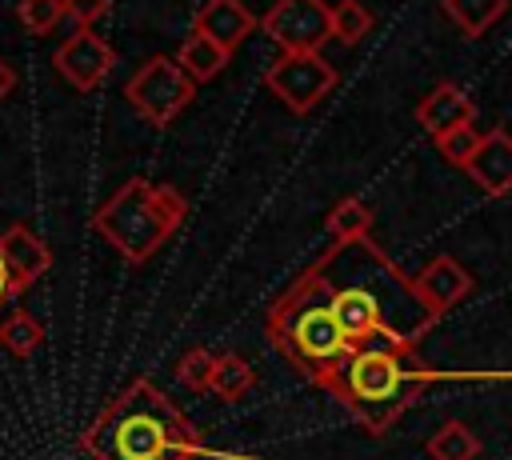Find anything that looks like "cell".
<instances>
[{
    "label": "cell",
    "mask_w": 512,
    "mask_h": 460,
    "mask_svg": "<svg viewBox=\"0 0 512 460\" xmlns=\"http://www.w3.org/2000/svg\"><path fill=\"white\" fill-rule=\"evenodd\" d=\"M476 120V104L468 100V92H460L452 80H440L420 104H416V124L432 136V140H440V136H448V132H456V128H468Z\"/></svg>",
    "instance_id": "obj_11"
},
{
    "label": "cell",
    "mask_w": 512,
    "mask_h": 460,
    "mask_svg": "<svg viewBox=\"0 0 512 460\" xmlns=\"http://www.w3.org/2000/svg\"><path fill=\"white\" fill-rule=\"evenodd\" d=\"M212 364H216V356H212V352L192 348V352H184V356L176 360V380H180V384H188V388H196V392H208Z\"/></svg>",
    "instance_id": "obj_23"
},
{
    "label": "cell",
    "mask_w": 512,
    "mask_h": 460,
    "mask_svg": "<svg viewBox=\"0 0 512 460\" xmlns=\"http://www.w3.org/2000/svg\"><path fill=\"white\" fill-rule=\"evenodd\" d=\"M312 268L332 292V308L352 336V344L396 340L420 344V336L440 320L416 296V284L372 244V236L328 244Z\"/></svg>",
    "instance_id": "obj_1"
},
{
    "label": "cell",
    "mask_w": 512,
    "mask_h": 460,
    "mask_svg": "<svg viewBox=\"0 0 512 460\" xmlns=\"http://www.w3.org/2000/svg\"><path fill=\"white\" fill-rule=\"evenodd\" d=\"M264 36L280 52H320L332 40V4L324 0H276L264 20Z\"/></svg>",
    "instance_id": "obj_8"
},
{
    "label": "cell",
    "mask_w": 512,
    "mask_h": 460,
    "mask_svg": "<svg viewBox=\"0 0 512 460\" xmlns=\"http://www.w3.org/2000/svg\"><path fill=\"white\" fill-rule=\"evenodd\" d=\"M92 460H196L200 436L184 412L148 380L120 388L80 436Z\"/></svg>",
    "instance_id": "obj_2"
},
{
    "label": "cell",
    "mask_w": 512,
    "mask_h": 460,
    "mask_svg": "<svg viewBox=\"0 0 512 460\" xmlns=\"http://www.w3.org/2000/svg\"><path fill=\"white\" fill-rule=\"evenodd\" d=\"M372 12L360 4V0H340L332 4V40L340 44H360L368 32H372Z\"/></svg>",
    "instance_id": "obj_21"
},
{
    "label": "cell",
    "mask_w": 512,
    "mask_h": 460,
    "mask_svg": "<svg viewBox=\"0 0 512 460\" xmlns=\"http://www.w3.org/2000/svg\"><path fill=\"white\" fill-rule=\"evenodd\" d=\"M4 300H16V276H12L8 260H4V248H0V304Z\"/></svg>",
    "instance_id": "obj_26"
},
{
    "label": "cell",
    "mask_w": 512,
    "mask_h": 460,
    "mask_svg": "<svg viewBox=\"0 0 512 460\" xmlns=\"http://www.w3.org/2000/svg\"><path fill=\"white\" fill-rule=\"evenodd\" d=\"M64 12H68L80 28H92V24L108 12V0H64Z\"/></svg>",
    "instance_id": "obj_25"
},
{
    "label": "cell",
    "mask_w": 512,
    "mask_h": 460,
    "mask_svg": "<svg viewBox=\"0 0 512 460\" xmlns=\"http://www.w3.org/2000/svg\"><path fill=\"white\" fill-rule=\"evenodd\" d=\"M264 84L272 88V96H276L288 112L304 116V112H312V108L336 88V68H332L320 52H280V56L268 64Z\"/></svg>",
    "instance_id": "obj_7"
},
{
    "label": "cell",
    "mask_w": 512,
    "mask_h": 460,
    "mask_svg": "<svg viewBox=\"0 0 512 460\" xmlns=\"http://www.w3.org/2000/svg\"><path fill=\"white\" fill-rule=\"evenodd\" d=\"M12 88H16V72H12V64H8V60H0V100H4Z\"/></svg>",
    "instance_id": "obj_27"
},
{
    "label": "cell",
    "mask_w": 512,
    "mask_h": 460,
    "mask_svg": "<svg viewBox=\"0 0 512 460\" xmlns=\"http://www.w3.org/2000/svg\"><path fill=\"white\" fill-rule=\"evenodd\" d=\"M476 144H480V132H476L472 124H468V128H456V132H448V136H440V140H436L440 156H444L448 164H456V168H464V164L472 160Z\"/></svg>",
    "instance_id": "obj_24"
},
{
    "label": "cell",
    "mask_w": 512,
    "mask_h": 460,
    "mask_svg": "<svg viewBox=\"0 0 512 460\" xmlns=\"http://www.w3.org/2000/svg\"><path fill=\"white\" fill-rule=\"evenodd\" d=\"M0 344H4L12 356H32V352L44 344V324H40L32 312H12V316L0 324Z\"/></svg>",
    "instance_id": "obj_20"
},
{
    "label": "cell",
    "mask_w": 512,
    "mask_h": 460,
    "mask_svg": "<svg viewBox=\"0 0 512 460\" xmlns=\"http://www.w3.org/2000/svg\"><path fill=\"white\" fill-rule=\"evenodd\" d=\"M412 284H416V296H420V300L428 304V312H436V316H444L448 308H456V304L476 288L472 272H468L456 256H448V252L432 256V260L412 276Z\"/></svg>",
    "instance_id": "obj_10"
},
{
    "label": "cell",
    "mask_w": 512,
    "mask_h": 460,
    "mask_svg": "<svg viewBox=\"0 0 512 460\" xmlns=\"http://www.w3.org/2000/svg\"><path fill=\"white\" fill-rule=\"evenodd\" d=\"M176 60H180V68H184L196 84H204V80H216V76L228 68L232 52H228L224 44H216L212 36H204V32H196V28H192V32L180 40Z\"/></svg>",
    "instance_id": "obj_15"
},
{
    "label": "cell",
    "mask_w": 512,
    "mask_h": 460,
    "mask_svg": "<svg viewBox=\"0 0 512 460\" xmlns=\"http://www.w3.org/2000/svg\"><path fill=\"white\" fill-rule=\"evenodd\" d=\"M252 384H256V372L248 368V360H240L236 352L216 356L212 380H208V396H216L224 404H236V400H244L252 392Z\"/></svg>",
    "instance_id": "obj_17"
},
{
    "label": "cell",
    "mask_w": 512,
    "mask_h": 460,
    "mask_svg": "<svg viewBox=\"0 0 512 460\" xmlns=\"http://www.w3.org/2000/svg\"><path fill=\"white\" fill-rule=\"evenodd\" d=\"M196 32L212 36L216 44H224L228 52H236L244 44V36L256 28V16L244 0H204V8L196 12Z\"/></svg>",
    "instance_id": "obj_14"
},
{
    "label": "cell",
    "mask_w": 512,
    "mask_h": 460,
    "mask_svg": "<svg viewBox=\"0 0 512 460\" xmlns=\"http://www.w3.org/2000/svg\"><path fill=\"white\" fill-rule=\"evenodd\" d=\"M368 228H372V208H368L360 196H344V200H336L332 212L324 216V232L332 236V244L368 236Z\"/></svg>",
    "instance_id": "obj_19"
},
{
    "label": "cell",
    "mask_w": 512,
    "mask_h": 460,
    "mask_svg": "<svg viewBox=\"0 0 512 460\" xmlns=\"http://www.w3.org/2000/svg\"><path fill=\"white\" fill-rule=\"evenodd\" d=\"M0 248H4V260H8V268L16 276V296L28 292L48 272V264H52L48 244L28 224H12L8 232H0Z\"/></svg>",
    "instance_id": "obj_13"
},
{
    "label": "cell",
    "mask_w": 512,
    "mask_h": 460,
    "mask_svg": "<svg viewBox=\"0 0 512 460\" xmlns=\"http://www.w3.org/2000/svg\"><path fill=\"white\" fill-rule=\"evenodd\" d=\"M112 64H116V48H112L100 32H92V28H76V32L56 48V56H52V68H56L76 92L100 88V84L108 80Z\"/></svg>",
    "instance_id": "obj_9"
},
{
    "label": "cell",
    "mask_w": 512,
    "mask_h": 460,
    "mask_svg": "<svg viewBox=\"0 0 512 460\" xmlns=\"http://www.w3.org/2000/svg\"><path fill=\"white\" fill-rule=\"evenodd\" d=\"M264 332L272 340V348L312 384L328 388L332 376L340 372V364L352 356V336L344 332L336 308H332V292L324 284V276L308 264L268 308Z\"/></svg>",
    "instance_id": "obj_4"
},
{
    "label": "cell",
    "mask_w": 512,
    "mask_h": 460,
    "mask_svg": "<svg viewBox=\"0 0 512 460\" xmlns=\"http://www.w3.org/2000/svg\"><path fill=\"white\" fill-rule=\"evenodd\" d=\"M464 172L488 192V196H508L512 192V136L504 128H492L480 136L472 160L464 164Z\"/></svg>",
    "instance_id": "obj_12"
},
{
    "label": "cell",
    "mask_w": 512,
    "mask_h": 460,
    "mask_svg": "<svg viewBox=\"0 0 512 460\" xmlns=\"http://www.w3.org/2000/svg\"><path fill=\"white\" fill-rule=\"evenodd\" d=\"M60 16H68V12H64V0H16V20H20L32 36L52 32V28L60 24Z\"/></svg>",
    "instance_id": "obj_22"
},
{
    "label": "cell",
    "mask_w": 512,
    "mask_h": 460,
    "mask_svg": "<svg viewBox=\"0 0 512 460\" xmlns=\"http://www.w3.org/2000/svg\"><path fill=\"white\" fill-rule=\"evenodd\" d=\"M436 380H456V376L428 368L416 356V344L368 340L352 348V356L340 364V372L324 392H332V400L344 404L348 416L368 436H384Z\"/></svg>",
    "instance_id": "obj_3"
},
{
    "label": "cell",
    "mask_w": 512,
    "mask_h": 460,
    "mask_svg": "<svg viewBox=\"0 0 512 460\" xmlns=\"http://www.w3.org/2000/svg\"><path fill=\"white\" fill-rule=\"evenodd\" d=\"M424 452H428V460H476L480 456V436L468 424L448 420L428 436Z\"/></svg>",
    "instance_id": "obj_18"
},
{
    "label": "cell",
    "mask_w": 512,
    "mask_h": 460,
    "mask_svg": "<svg viewBox=\"0 0 512 460\" xmlns=\"http://www.w3.org/2000/svg\"><path fill=\"white\" fill-rule=\"evenodd\" d=\"M440 8L468 40H480L508 12V0H440Z\"/></svg>",
    "instance_id": "obj_16"
},
{
    "label": "cell",
    "mask_w": 512,
    "mask_h": 460,
    "mask_svg": "<svg viewBox=\"0 0 512 460\" xmlns=\"http://www.w3.org/2000/svg\"><path fill=\"white\" fill-rule=\"evenodd\" d=\"M184 196L172 184H152L144 176H132L120 184L92 216V228L128 260L144 264L160 244L180 228L184 220Z\"/></svg>",
    "instance_id": "obj_5"
},
{
    "label": "cell",
    "mask_w": 512,
    "mask_h": 460,
    "mask_svg": "<svg viewBox=\"0 0 512 460\" xmlns=\"http://www.w3.org/2000/svg\"><path fill=\"white\" fill-rule=\"evenodd\" d=\"M192 96H196V80L180 68V60H172V56H152V60H144L136 72H132V80L124 84V100L148 120V124H156V128H164V124H172L188 104H192Z\"/></svg>",
    "instance_id": "obj_6"
}]
</instances>
